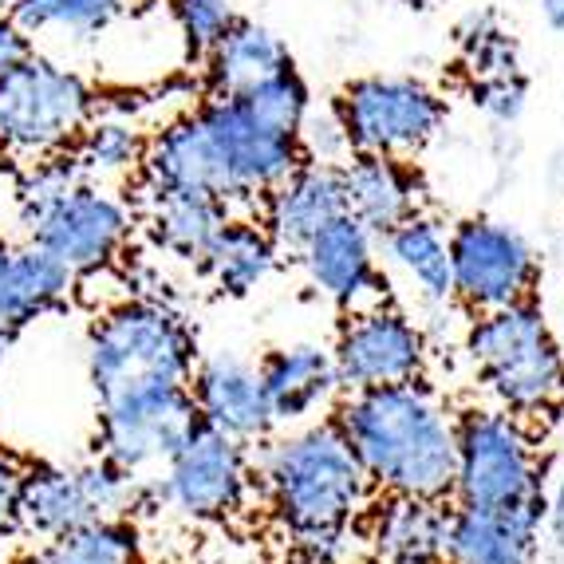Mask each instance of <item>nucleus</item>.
Wrapping results in <instances>:
<instances>
[{
    "label": "nucleus",
    "mask_w": 564,
    "mask_h": 564,
    "mask_svg": "<svg viewBox=\"0 0 564 564\" xmlns=\"http://www.w3.org/2000/svg\"><path fill=\"white\" fill-rule=\"evenodd\" d=\"M0 564H17V561H4V553H0Z\"/></svg>",
    "instance_id": "obj_42"
},
{
    "label": "nucleus",
    "mask_w": 564,
    "mask_h": 564,
    "mask_svg": "<svg viewBox=\"0 0 564 564\" xmlns=\"http://www.w3.org/2000/svg\"><path fill=\"white\" fill-rule=\"evenodd\" d=\"M332 419L376 494L451 501L458 411L431 379L348 391L332 406Z\"/></svg>",
    "instance_id": "obj_1"
},
{
    "label": "nucleus",
    "mask_w": 564,
    "mask_h": 564,
    "mask_svg": "<svg viewBox=\"0 0 564 564\" xmlns=\"http://www.w3.org/2000/svg\"><path fill=\"white\" fill-rule=\"evenodd\" d=\"M36 52V40L20 29L12 17H0V84Z\"/></svg>",
    "instance_id": "obj_37"
},
{
    "label": "nucleus",
    "mask_w": 564,
    "mask_h": 564,
    "mask_svg": "<svg viewBox=\"0 0 564 564\" xmlns=\"http://www.w3.org/2000/svg\"><path fill=\"white\" fill-rule=\"evenodd\" d=\"M289 64L292 56L284 40L273 29L241 17L226 36L217 40L214 52L202 59V84H206V95L237 99V95L253 91L257 84H264Z\"/></svg>",
    "instance_id": "obj_26"
},
{
    "label": "nucleus",
    "mask_w": 564,
    "mask_h": 564,
    "mask_svg": "<svg viewBox=\"0 0 564 564\" xmlns=\"http://www.w3.org/2000/svg\"><path fill=\"white\" fill-rule=\"evenodd\" d=\"M198 356L202 344L194 321L174 301L154 292H131L99 308L84 339L95 406L189 387Z\"/></svg>",
    "instance_id": "obj_3"
},
{
    "label": "nucleus",
    "mask_w": 564,
    "mask_h": 564,
    "mask_svg": "<svg viewBox=\"0 0 564 564\" xmlns=\"http://www.w3.org/2000/svg\"><path fill=\"white\" fill-rule=\"evenodd\" d=\"M17 564H147V541L134 518L95 521L64 536L32 541L12 556Z\"/></svg>",
    "instance_id": "obj_28"
},
{
    "label": "nucleus",
    "mask_w": 564,
    "mask_h": 564,
    "mask_svg": "<svg viewBox=\"0 0 564 564\" xmlns=\"http://www.w3.org/2000/svg\"><path fill=\"white\" fill-rule=\"evenodd\" d=\"M351 154L419 159L451 119V104L414 76H359L332 99Z\"/></svg>",
    "instance_id": "obj_9"
},
{
    "label": "nucleus",
    "mask_w": 564,
    "mask_h": 564,
    "mask_svg": "<svg viewBox=\"0 0 564 564\" xmlns=\"http://www.w3.org/2000/svg\"><path fill=\"white\" fill-rule=\"evenodd\" d=\"M209 564H276V561L264 553L257 541H229L226 536V541L217 545V556Z\"/></svg>",
    "instance_id": "obj_39"
},
{
    "label": "nucleus",
    "mask_w": 564,
    "mask_h": 564,
    "mask_svg": "<svg viewBox=\"0 0 564 564\" xmlns=\"http://www.w3.org/2000/svg\"><path fill=\"white\" fill-rule=\"evenodd\" d=\"M379 249L391 261V269L403 273V281L419 292V301L446 308L454 304L451 276V226L431 209H419L406 221H399L391 234L379 237Z\"/></svg>",
    "instance_id": "obj_25"
},
{
    "label": "nucleus",
    "mask_w": 564,
    "mask_h": 564,
    "mask_svg": "<svg viewBox=\"0 0 564 564\" xmlns=\"http://www.w3.org/2000/svg\"><path fill=\"white\" fill-rule=\"evenodd\" d=\"M189 111L198 115L202 131L214 147L226 202L234 209L257 206L276 182H284L304 162L301 139L261 122L245 107V99L202 95V104H194Z\"/></svg>",
    "instance_id": "obj_12"
},
{
    "label": "nucleus",
    "mask_w": 564,
    "mask_h": 564,
    "mask_svg": "<svg viewBox=\"0 0 564 564\" xmlns=\"http://www.w3.org/2000/svg\"><path fill=\"white\" fill-rule=\"evenodd\" d=\"M84 182H87L84 170L76 166L72 151L24 162V166L17 170V182H12V217H17L20 234L29 226H36L47 209L59 206V202L76 186H84Z\"/></svg>",
    "instance_id": "obj_31"
},
{
    "label": "nucleus",
    "mask_w": 564,
    "mask_h": 564,
    "mask_svg": "<svg viewBox=\"0 0 564 564\" xmlns=\"http://www.w3.org/2000/svg\"><path fill=\"white\" fill-rule=\"evenodd\" d=\"M336 376L344 395L371 387L414 383L431 371V339L411 312L383 301L371 308L348 312L332 344Z\"/></svg>",
    "instance_id": "obj_13"
},
{
    "label": "nucleus",
    "mask_w": 564,
    "mask_h": 564,
    "mask_svg": "<svg viewBox=\"0 0 564 564\" xmlns=\"http://www.w3.org/2000/svg\"><path fill=\"white\" fill-rule=\"evenodd\" d=\"M29 462L0 446V553L20 536V494H24Z\"/></svg>",
    "instance_id": "obj_36"
},
{
    "label": "nucleus",
    "mask_w": 564,
    "mask_h": 564,
    "mask_svg": "<svg viewBox=\"0 0 564 564\" xmlns=\"http://www.w3.org/2000/svg\"><path fill=\"white\" fill-rule=\"evenodd\" d=\"M257 371H261V387L264 399H269V411H273L276 431L332 414V406L344 395L332 348L321 344V339L276 344V348H269L257 359Z\"/></svg>",
    "instance_id": "obj_17"
},
{
    "label": "nucleus",
    "mask_w": 564,
    "mask_h": 564,
    "mask_svg": "<svg viewBox=\"0 0 564 564\" xmlns=\"http://www.w3.org/2000/svg\"><path fill=\"white\" fill-rule=\"evenodd\" d=\"M142 509V481L91 454L84 462H29L20 494V536L47 541L95 521L134 518Z\"/></svg>",
    "instance_id": "obj_8"
},
{
    "label": "nucleus",
    "mask_w": 564,
    "mask_h": 564,
    "mask_svg": "<svg viewBox=\"0 0 564 564\" xmlns=\"http://www.w3.org/2000/svg\"><path fill=\"white\" fill-rule=\"evenodd\" d=\"M541 12H545V24L553 32H564V0H541Z\"/></svg>",
    "instance_id": "obj_40"
},
{
    "label": "nucleus",
    "mask_w": 564,
    "mask_h": 564,
    "mask_svg": "<svg viewBox=\"0 0 564 564\" xmlns=\"http://www.w3.org/2000/svg\"><path fill=\"white\" fill-rule=\"evenodd\" d=\"M470 99H474V107H478L481 115H489L494 122H518L529 99V79H525V72H521V76L470 84Z\"/></svg>",
    "instance_id": "obj_35"
},
{
    "label": "nucleus",
    "mask_w": 564,
    "mask_h": 564,
    "mask_svg": "<svg viewBox=\"0 0 564 564\" xmlns=\"http://www.w3.org/2000/svg\"><path fill=\"white\" fill-rule=\"evenodd\" d=\"M545 506L478 509L451 501L446 564H536Z\"/></svg>",
    "instance_id": "obj_22"
},
{
    "label": "nucleus",
    "mask_w": 564,
    "mask_h": 564,
    "mask_svg": "<svg viewBox=\"0 0 564 564\" xmlns=\"http://www.w3.org/2000/svg\"><path fill=\"white\" fill-rule=\"evenodd\" d=\"M462 356L481 395L501 411L536 423L564 403V348L536 296L478 312L462 328Z\"/></svg>",
    "instance_id": "obj_4"
},
{
    "label": "nucleus",
    "mask_w": 564,
    "mask_h": 564,
    "mask_svg": "<svg viewBox=\"0 0 564 564\" xmlns=\"http://www.w3.org/2000/svg\"><path fill=\"white\" fill-rule=\"evenodd\" d=\"M454 304L462 312H494L529 301L541 281V257L518 226L498 217H462L451 226Z\"/></svg>",
    "instance_id": "obj_11"
},
{
    "label": "nucleus",
    "mask_w": 564,
    "mask_h": 564,
    "mask_svg": "<svg viewBox=\"0 0 564 564\" xmlns=\"http://www.w3.org/2000/svg\"><path fill=\"white\" fill-rule=\"evenodd\" d=\"M344 194L348 214L359 217L376 237L391 234L399 221L426 209L423 174L411 159H387V154H351L344 166Z\"/></svg>",
    "instance_id": "obj_23"
},
{
    "label": "nucleus",
    "mask_w": 564,
    "mask_h": 564,
    "mask_svg": "<svg viewBox=\"0 0 564 564\" xmlns=\"http://www.w3.org/2000/svg\"><path fill=\"white\" fill-rule=\"evenodd\" d=\"M339 214H348L344 174H339V166H324V162H301L289 178L276 182L257 202V221L281 245V253L292 257Z\"/></svg>",
    "instance_id": "obj_18"
},
{
    "label": "nucleus",
    "mask_w": 564,
    "mask_h": 564,
    "mask_svg": "<svg viewBox=\"0 0 564 564\" xmlns=\"http://www.w3.org/2000/svg\"><path fill=\"white\" fill-rule=\"evenodd\" d=\"M147 142H151V131H142V122H134L131 115L95 111L79 139L72 142V159L84 170L87 182L127 186L142 174Z\"/></svg>",
    "instance_id": "obj_27"
},
{
    "label": "nucleus",
    "mask_w": 564,
    "mask_h": 564,
    "mask_svg": "<svg viewBox=\"0 0 564 564\" xmlns=\"http://www.w3.org/2000/svg\"><path fill=\"white\" fill-rule=\"evenodd\" d=\"M454 506H545L549 466L533 423L494 403H470L454 423Z\"/></svg>",
    "instance_id": "obj_5"
},
{
    "label": "nucleus",
    "mask_w": 564,
    "mask_h": 564,
    "mask_svg": "<svg viewBox=\"0 0 564 564\" xmlns=\"http://www.w3.org/2000/svg\"><path fill=\"white\" fill-rule=\"evenodd\" d=\"M12 9H17V0H0V17H12Z\"/></svg>",
    "instance_id": "obj_41"
},
{
    "label": "nucleus",
    "mask_w": 564,
    "mask_h": 564,
    "mask_svg": "<svg viewBox=\"0 0 564 564\" xmlns=\"http://www.w3.org/2000/svg\"><path fill=\"white\" fill-rule=\"evenodd\" d=\"M76 292V276L32 241L0 237V367L32 321L56 312Z\"/></svg>",
    "instance_id": "obj_19"
},
{
    "label": "nucleus",
    "mask_w": 564,
    "mask_h": 564,
    "mask_svg": "<svg viewBox=\"0 0 564 564\" xmlns=\"http://www.w3.org/2000/svg\"><path fill=\"white\" fill-rule=\"evenodd\" d=\"M281 245L257 221V214H229L198 264V276L226 301L253 296L281 269Z\"/></svg>",
    "instance_id": "obj_24"
},
{
    "label": "nucleus",
    "mask_w": 564,
    "mask_h": 564,
    "mask_svg": "<svg viewBox=\"0 0 564 564\" xmlns=\"http://www.w3.org/2000/svg\"><path fill=\"white\" fill-rule=\"evenodd\" d=\"M99 111L95 87L84 72L32 52L0 84V159L17 166L72 151V142Z\"/></svg>",
    "instance_id": "obj_7"
},
{
    "label": "nucleus",
    "mask_w": 564,
    "mask_h": 564,
    "mask_svg": "<svg viewBox=\"0 0 564 564\" xmlns=\"http://www.w3.org/2000/svg\"><path fill=\"white\" fill-rule=\"evenodd\" d=\"M257 498L284 541L364 521L376 489L332 414L284 426L253 446Z\"/></svg>",
    "instance_id": "obj_2"
},
{
    "label": "nucleus",
    "mask_w": 564,
    "mask_h": 564,
    "mask_svg": "<svg viewBox=\"0 0 564 564\" xmlns=\"http://www.w3.org/2000/svg\"><path fill=\"white\" fill-rule=\"evenodd\" d=\"M237 99H245V107H249L257 119L269 122V127H276V131H284V134H301L304 119H308V111H312V87H308V79L296 72V64L281 67L276 76H269L264 84H257L253 91L237 95Z\"/></svg>",
    "instance_id": "obj_32"
},
{
    "label": "nucleus",
    "mask_w": 564,
    "mask_h": 564,
    "mask_svg": "<svg viewBox=\"0 0 564 564\" xmlns=\"http://www.w3.org/2000/svg\"><path fill=\"white\" fill-rule=\"evenodd\" d=\"M147 564H151V561H147Z\"/></svg>",
    "instance_id": "obj_43"
},
{
    "label": "nucleus",
    "mask_w": 564,
    "mask_h": 564,
    "mask_svg": "<svg viewBox=\"0 0 564 564\" xmlns=\"http://www.w3.org/2000/svg\"><path fill=\"white\" fill-rule=\"evenodd\" d=\"M257 501L253 446L198 423L170 454L159 478L142 481V509H162L186 525L229 529Z\"/></svg>",
    "instance_id": "obj_6"
},
{
    "label": "nucleus",
    "mask_w": 564,
    "mask_h": 564,
    "mask_svg": "<svg viewBox=\"0 0 564 564\" xmlns=\"http://www.w3.org/2000/svg\"><path fill=\"white\" fill-rule=\"evenodd\" d=\"M134 209H139V229L147 234V241L170 261L189 264L194 273H198L206 249L214 245L217 229L234 214V206H226L214 194L151 186H134Z\"/></svg>",
    "instance_id": "obj_21"
},
{
    "label": "nucleus",
    "mask_w": 564,
    "mask_h": 564,
    "mask_svg": "<svg viewBox=\"0 0 564 564\" xmlns=\"http://www.w3.org/2000/svg\"><path fill=\"white\" fill-rule=\"evenodd\" d=\"M139 234V209L122 186L84 182L52 206L36 226L24 229V241L40 245L76 281L111 273Z\"/></svg>",
    "instance_id": "obj_10"
},
{
    "label": "nucleus",
    "mask_w": 564,
    "mask_h": 564,
    "mask_svg": "<svg viewBox=\"0 0 564 564\" xmlns=\"http://www.w3.org/2000/svg\"><path fill=\"white\" fill-rule=\"evenodd\" d=\"M301 151L304 162H324V166H344L351 159V142L348 131H344V122H339L336 107H316L312 104L308 119L301 127Z\"/></svg>",
    "instance_id": "obj_34"
},
{
    "label": "nucleus",
    "mask_w": 564,
    "mask_h": 564,
    "mask_svg": "<svg viewBox=\"0 0 564 564\" xmlns=\"http://www.w3.org/2000/svg\"><path fill=\"white\" fill-rule=\"evenodd\" d=\"M189 399H194L198 423L214 426L245 446H261L269 434H276L261 371L253 359L237 356L229 348L202 351L194 376H189Z\"/></svg>",
    "instance_id": "obj_16"
},
{
    "label": "nucleus",
    "mask_w": 564,
    "mask_h": 564,
    "mask_svg": "<svg viewBox=\"0 0 564 564\" xmlns=\"http://www.w3.org/2000/svg\"><path fill=\"white\" fill-rule=\"evenodd\" d=\"M139 0H17L12 20L32 40H91L131 17Z\"/></svg>",
    "instance_id": "obj_29"
},
{
    "label": "nucleus",
    "mask_w": 564,
    "mask_h": 564,
    "mask_svg": "<svg viewBox=\"0 0 564 564\" xmlns=\"http://www.w3.org/2000/svg\"><path fill=\"white\" fill-rule=\"evenodd\" d=\"M95 411H99L95 414V454L119 466L134 481L159 478L170 454L198 426L189 387L131 399V403L95 406Z\"/></svg>",
    "instance_id": "obj_14"
},
{
    "label": "nucleus",
    "mask_w": 564,
    "mask_h": 564,
    "mask_svg": "<svg viewBox=\"0 0 564 564\" xmlns=\"http://www.w3.org/2000/svg\"><path fill=\"white\" fill-rule=\"evenodd\" d=\"M170 4H174V20H178V32L186 40V52L198 64L214 52L217 40L241 20L234 0H170Z\"/></svg>",
    "instance_id": "obj_33"
},
{
    "label": "nucleus",
    "mask_w": 564,
    "mask_h": 564,
    "mask_svg": "<svg viewBox=\"0 0 564 564\" xmlns=\"http://www.w3.org/2000/svg\"><path fill=\"white\" fill-rule=\"evenodd\" d=\"M296 261H301L308 289L344 316L391 301L383 261H379V237L351 214L328 221L296 253Z\"/></svg>",
    "instance_id": "obj_15"
},
{
    "label": "nucleus",
    "mask_w": 564,
    "mask_h": 564,
    "mask_svg": "<svg viewBox=\"0 0 564 564\" xmlns=\"http://www.w3.org/2000/svg\"><path fill=\"white\" fill-rule=\"evenodd\" d=\"M359 529L371 564H446L451 501L376 494Z\"/></svg>",
    "instance_id": "obj_20"
},
{
    "label": "nucleus",
    "mask_w": 564,
    "mask_h": 564,
    "mask_svg": "<svg viewBox=\"0 0 564 564\" xmlns=\"http://www.w3.org/2000/svg\"><path fill=\"white\" fill-rule=\"evenodd\" d=\"M541 529H545L549 545L564 556V470L556 474L553 486L545 489V521H541Z\"/></svg>",
    "instance_id": "obj_38"
},
{
    "label": "nucleus",
    "mask_w": 564,
    "mask_h": 564,
    "mask_svg": "<svg viewBox=\"0 0 564 564\" xmlns=\"http://www.w3.org/2000/svg\"><path fill=\"white\" fill-rule=\"evenodd\" d=\"M454 40H458V56L470 84L521 76L518 40H513V32H509L494 12H470V17L458 24Z\"/></svg>",
    "instance_id": "obj_30"
}]
</instances>
